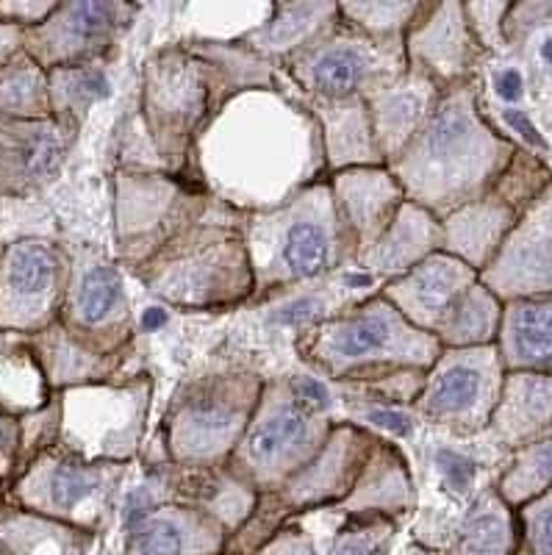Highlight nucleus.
Returning a JSON list of instances; mask_svg holds the SVG:
<instances>
[{
	"label": "nucleus",
	"mask_w": 552,
	"mask_h": 555,
	"mask_svg": "<svg viewBox=\"0 0 552 555\" xmlns=\"http://www.w3.org/2000/svg\"><path fill=\"white\" fill-rule=\"evenodd\" d=\"M189 183L236 215L272 211L328 181L322 133L297 92L251 89L231 98L203 128L183 172Z\"/></svg>",
	"instance_id": "nucleus-1"
},
{
	"label": "nucleus",
	"mask_w": 552,
	"mask_h": 555,
	"mask_svg": "<svg viewBox=\"0 0 552 555\" xmlns=\"http://www.w3.org/2000/svg\"><path fill=\"white\" fill-rule=\"evenodd\" d=\"M281 69L239 39H183L142 67V122L158 167L183 178L203 128L231 98L278 87Z\"/></svg>",
	"instance_id": "nucleus-2"
},
{
	"label": "nucleus",
	"mask_w": 552,
	"mask_h": 555,
	"mask_svg": "<svg viewBox=\"0 0 552 555\" xmlns=\"http://www.w3.org/2000/svg\"><path fill=\"white\" fill-rule=\"evenodd\" d=\"M516 147L486 122L472 81L441 92L420 133L391 158L389 172L406 201L445 220L455 208L489 195Z\"/></svg>",
	"instance_id": "nucleus-3"
},
{
	"label": "nucleus",
	"mask_w": 552,
	"mask_h": 555,
	"mask_svg": "<svg viewBox=\"0 0 552 555\" xmlns=\"http://www.w3.org/2000/svg\"><path fill=\"white\" fill-rule=\"evenodd\" d=\"M242 236L256 281L253 297H270L356 264L358 245L328 181L297 192L272 211L245 215Z\"/></svg>",
	"instance_id": "nucleus-4"
},
{
	"label": "nucleus",
	"mask_w": 552,
	"mask_h": 555,
	"mask_svg": "<svg viewBox=\"0 0 552 555\" xmlns=\"http://www.w3.org/2000/svg\"><path fill=\"white\" fill-rule=\"evenodd\" d=\"M133 275L162 304L181 311H222L256 295L242 215L217 206L156 250Z\"/></svg>",
	"instance_id": "nucleus-5"
},
{
	"label": "nucleus",
	"mask_w": 552,
	"mask_h": 555,
	"mask_svg": "<svg viewBox=\"0 0 552 555\" xmlns=\"http://www.w3.org/2000/svg\"><path fill=\"white\" fill-rule=\"evenodd\" d=\"M297 350L308 366L339 384H364L397 370L427 373L439 359L436 336L414 328L400 311L372 295L300 331Z\"/></svg>",
	"instance_id": "nucleus-6"
},
{
	"label": "nucleus",
	"mask_w": 552,
	"mask_h": 555,
	"mask_svg": "<svg viewBox=\"0 0 552 555\" xmlns=\"http://www.w3.org/2000/svg\"><path fill=\"white\" fill-rule=\"evenodd\" d=\"M261 389L264 378L251 370H228L189 380L164 416L167 464L183 469L228 467Z\"/></svg>",
	"instance_id": "nucleus-7"
},
{
	"label": "nucleus",
	"mask_w": 552,
	"mask_h": 555,
	"mask_svg": "<svg viewBox=\"0 0 552 555\" xmlns=\"http://www.w3.org/2000/svg\"><path fill=\"white\" fill-rule=\"evenodd\" d=\"M331 428V414L303 403L290 378L264 380L261 398L228 469L258 494H272L320 453Z\"/></svg>",
	"instance_id": "nucleus-8"
},
{
	"label": "nucleus",
	"mask_w": 552,
	"mask_h": 555,
	"mask_svg": "<svg viewBox=\"0 0 552 555\" xmlns=\"http://www.w3.org/2000/svg\"><path fill=\"white\" fill-rule=\"evenodd\" d=\"M59 444L87 461L131 464L142 450L151 416L153 378L108 380L56 391Z\"/></svg>",
	"instance_id": "nucleus-9"
},
{
	"label": "nucleus",
	"mask_w": 552,
	"mask_h": 555,
	"mask_svg": "<svg viewBox=\"0 0 552 555\" xmlns=\"http://www.w3.org/2000/svg\"><path fill=\"white\" fill-rule=\"evenodd\" d=\"M126 473V464L87 461L62 444H53L20 469L12 498L23 512L98 533Z\"/></svg>",
	"instance_id": "nucleus-10"
},
{
	"label": "nucleus",
	"mask_w": 552,
	"mask_h": 555,
	"mask_svg": "<svg viewBox=\"0 0 552 555\" xmlns=\"http://www.w3.org/2000/svg\"><path fill=\"white\" fill-rule=\"evenodd\" d=\"M217 206L187 178L153 170H123L114 178L117 259L137 270L189 225Z\"/></svg>",
	"instance_id": "nucleus-11"
},
{
	"label": "nucleus",
	"mask_w": 552,
	"mask_h": 555,
	"mask_svg": "<svg viewBox=\"0 0 552 555\" xmlns=\"http://www.w3.org/2000/svg\"><path fill=\"white\" fill-rule=\"evenodd\" d=\"M408 73L406 42H381L342 23L281 69L303 98H367Z\"/></svg>",
	"instance_id": "nucleus-12"
},
{
	"label": "nucleus",
	"mask_w": 552,
	"mask_h": 555,
	"mask_svg": "<svg viewBox=\"0 0 552 555\" xmlns=\"http://www.w3.org/2000/svg\"><path fill=\"white\" fill-rule=\"evenodd\" d=\"M502 380L505 366L497 345L441 350L414 403L416 420H427L452 436L480 434L500 403Z\"/></svg>",
	"instance_id": "nucleus-13"
},
{
	"label": "nucleus",
	"mask_w": 552,
	"mask_h": 555,
	"mask_svg": "<svg viewBox=\"0 0 552 555\" xmlns=\"http://www.w3.org/2000/svg\"><path fill=\"white\" fill-rule=\"evenodd\" d=\"M73 259L48 240H20L0 253V331L37 336L56 325Z\"/></svg>",
	"instance_id": "nucleus-14"
},
{
	"label": "nucleus",
	"mask_w": 552,
	"mask_h": 555,
	"mask_svg": "<svg viewBox=\"0 0 552 555\" xmlns=\"http://www.w3.org/2000/svg\"><path fill=\"white\" fill-rule=\"evenodd\" d=\"M59 325L94 353L117 356L131 350L133 317L126 281L114 261L94 250L73 259V275Z\"/></svg>",
	"instance_id": "nucleus-15"
},
{
	"label": "nucleus",
	"mask_w": 552,
	"mask_h": 555,
	"mask_svg": "<svg viewBox=\"0 0 552 555\" xmlns=\"http://www.w3.org/2000/svg\"><path fill=\"white\" fill-rule=\"evenodd\" d=\"M137 3H59L42 26L26 31L23 51L42 69L78 67L103 62L117 48L119 37L131 28Z\"/></svg>",
	"instance_id": "nucleus-16"
},
{
	"label": "nucleus",
	"mask_w": 552,
	"mask_h": 555,
	"mask_svg": "<svg viewBox=\"0 0 552 555\" xmlns=\"http://www.w3.org/2000/svg\"><path fill=\"white\" fill-rule=\"evenodd\" d=\"M477 281L502 304L552 295V183L522 211Z\"/></svg>",
	"instance_id": "nucleus-17"
},
{
	"label": "nucleus",
	"mask_w": 552,
	"mask_h": 555,
	"mask_svg": "<svg viewBox=\"0 0 552 555\" xmlns=\"http://www.w3.org/2000/svg\"><path fill=\"white\" fill-rule=\"evenodd\" d=\"M81 122L69 117L12 120L0 117V195L42 190L67 162Z\"/></svg>",
	"instance_id": "nucleus-18"
},
{
	"label": "nucleus",
	"mask_w": 552,
	"mask_h": 555,
	"mask_svg": "<svg viewBox=\"0 0 552 555\" xmlns=\"http://www.w3.org/2000/svg\"><path fill=\"white\" fill-rule=\"evenodd\" d=\"M480 51L484 48L466 23L464 3L455 0H425L420 17L406 34L408 69L431 78L441 89L472 81Z\"/></svg>",
	"instance_id": "nucleus-19"
},
{
	"label": "nucleus",
	"mask_w": 552,
	"mask_h": 555,
	"mask_svg": "<svg viewBox=\"0 0 552 555\" xmlns=\"http://www.w3.org/2000/svg\"><path fill=\"white\" fill-rule=\"evenodd\" d=\"M477 284V272L447 253H434L406 275L391 278L377 289L386 304L395 306L414 328L434 336L447 311L461 295Z\"/></svg>",
	"instance_id": "nucleus-20"
},
{
	"label": "nucleus",
	"mask_w": 552,
	"mask_h": 555,
	"mask_svg": "<svg viewBox=\"0 0 552 555\" xmlns=\"http://www.w3.org/2000/svg\"><path fill=\"white\" fill-rule=\"evenodd\" d=\"M226 528L195 505L164 503L126 528V555H226Z\"/></svg>",
	"instance_id": "nucleus-21"
},
{
	"label": "nucleus",
	"mask_w": 552,
	"mask_h": 555,
	"mask_svg": "<svg viewBox=\"0 0 552 555\" xmlns=\"http://www.w3.org/2000/svg\"><path fill=\"white\" fill-rule=\"evenodd\" d=\"M342 220L350 228L358 250L370 247L391 225L406 203L400 181L389 167H356L328 178Z\"/></svg>",
	"instance_id": "nucleus-22"
},
{
	"label": "nucleus",
	"mask_w": 552,
	"mask_h": 555,
	"mask_svg": "<svg viewBox=\"0 0 552 555\" xmlns=\"http://www.w3.org/2000/svg\"><path fill=\"white\" fill-rule=\"evenodd\" d=\"M342 26L339 3H270L261 26L236 37L256 56L283 69L292 59L314 48L317 42Z\"/></svg>",
	"instance_id": "nucleus-23"
},
{
	"label": "nucleus",
	"mask_w": 552,
	"mask_h": 555,
	"mask_svg": "<svg viewBox=\"0 0 552 555\" xmlns=\"http://www.w3.org/2000/svg\"><path fill=\"white\" fill-rule=\"evenodd\" d=\"M441 92L445 89L436 87L431 78L408 69L406 76L397 78L395 83L375 89L364 98L375 142L381 147V156L386 158V165L400 156L402 147L425 128L434 108L439 106Z\"/></svg>",
	"instance_id": "nucleus-24"
},
{
	"label": "nucleus",
	"mask_w": 552,
	"mask_h": 555,
	"mask_svg": "<svg viewBox=\"0 0 552 555\" xmlns=\"http://www.w3.org/2000/svg\"><path fill=\"white\" fill-rule=\"evenodd\" d=\"M441 250V220L425 211L416 203L406 201L391 220V225L372 242L370 247L356 253L358 270L370 272L381 284L391 278L406 275L416 264Z\"/></svg>",
	"instance_id": "nucleus-25"
},
{
	"label": "nucleus",
	"mask_w": 552,
	"mask_h": 555,
	"mask_svg": "<svg viewBox=\"0 0 552 555\" xmlns=\"http://www.w3.org/2000/svg\"><path fill=\"white\" fill-rule=\"evenodd\" d=\"M303 103L320 126L328 178L342 170H356V167H386L364 98H342V101L303 98Z\"/></svg>",
	"instance_id": "nucleus-26"
},
{
	"label": "nucleus",
	"mask_w": 552,
	"mask_h": 555,
	"mask_svg": "<svg viewBox=\"0 0 552 555\" xmlns=\"http://www.w3.org/2000/svg\"><path fill=\"white\" fill-rule=\"evenodd\" d=\"M519 215L505 201L489 192L480 201L455 208L441 220V253L464 261L480 275L502 247Z\"/></svg>",
	"instance_id": "nucleus-27"
},
{
	"label": "nucleus",
	"mask_w": 552,
	"mask_h": 555,
	"mask_svg": "<svg viewBox=\"0 0 552 555\" xmlns=\"http://www.w3.org/2000/svg\"><path fill=\"white\" fill-rule=\"evenodd\" d=\"M491 436L511 450L536 442L552 430V375L505 373L502 395L489 423Z\"/></svg>",
	"instance_id": "nucleus-28"
},
{
	"label": "nucleus",
	"mask_w": 552,
	"mask_h": 555,
	"mask_svg": "<svg viewBox=\"0 0 552 555\" xmlns=\"http://www.w3.org/2000/svg\"><path fill=\"white\" fill-rule=\"evenodd\" d=\"M416 503L414 475L408 461L402 459L400 450L391 442L381 439L375 453L364 464L358 475L352 492L336 512L342 514H377V517H389L400 522Z\"/></svg>",
	"instance_id": "nucleus-29"
},
{
	"label": "nucleus",
	"mask_w": 552,
	"mask_h": 555,
	"mask_svg": "<svg viewBox=\"0 0 552 555\" xmlns=\"http://www.w3.org/2000/svg\"><path fill=\"white\" fill-rule=\"evenodd\" d=\"M172 503L195 505L226 528L228 539L242 530L258 505V492L228 467L183 469L170 464Z\"/></svg>",
	"instance_id": "nucleus-30"
},
{
	"label": "nucleus",
	"mask_w": 552,
	"mask_h": 555,
	"mask_svg": "<svg viewBox=\"0 0 552 555\" xmlns=\"http://www.w3.org/2000/svg\"><path fill=\"white\" fill-rule=\"evenodd\" d=\"M497 350L505 373L552 375V295L502 304Z\"/></svg>",
	"instance_id": "nucleus-31"
},
{
	"label": "nucleus",
	"mask_w": 552,
	"mask_h": 555,
	"mask_svg": "<svg viewBox=\"0 0 552 555\" xmlns=\"http://www.w3.org/2000/svg\"><path fill=\"white\" fill-rule=\"evenodd\" d=\"M34 350L39 356L48 384H51L53 395L73 386H89V384H108L114 375L119 373V366L126 361L128 353L117 356H101L76 341L62 325H51L42 334L31 336Z\"/></svg>",
	"instance_id": "nucleus-32"
},
{
	"label": "nucleus",
	"mask_w": 552,
	"mask_h": 555,
	"mask_svg": "<svg viewBox=\"0 0 552 555\" xmlns=\"http://www.w3.org/2000/svg\"><path fill=\"white\" fill-rule=\"evenodd\" d=\"M53 400L31 336L0 331V414L23 420Z\"/></svg>",
	"instance_id": "nucleus-33"
},
{
	"label": "nucleus",
	"mask_w": 552,
	"mask_h": 555,
	"mask_svg": "<svg viewBox=\"0 0 552 555\" xmlns=\"http://www.w3.org/2000/svg\"><path fill=\"white\" fill-rule=\"evenodd\" d=\"M516 512L497 494V489H484L461 517L445 555H516Z\"/></svg>",
	"instance_id": "nucleus-34"
},
{
	"label": "nucleus",
	"mask_w": 552,
	"mask_h": 555,
	"mask_svg": "<svg viewBox=\"0 0 552 555\" xmlns=\"http://www.w3.org/2000/svg\"><path fill=\"white\" fill-rule=\"evenodd\" d=\"M94 533L23 508L0 512V550L7 555H87Z\"/></svg>",
	"instance_id": "nucleus-35"
},
{
	"label": "nucleus",
	"mask_w": 552,
	"mask_h": 555,
	"mask_svg": "<svg viewBox=\"0 0 552 555\" xmlns=\"http://www.w3.org/2000/svg\"><path fill=\"white\" fill-rule=\"evenodd\" d=\"M502 322V300L480 281L472 284L455 300L436 331L441 350H470V347L497 345Z\"/></svg>",
	"instance_id": "nucleus-36"
},
{
	"label": "nucleus",
	"mask_w": 552,
	"mask_h": 555,
	"mask_svg": "<svg viewBox=\"0 0 552 555\" xmlns=\"http://www.w3.org/2000/svg\"><path fill=\"white\" fill-rule=\"evenodd\" d=\"M0 117L12 120H48L53 117L48 69L26 51L0 67Z\"/></svg>",
	"instance_id": "nucleus-37"
},
{
	"label": "nucleus",
	"mask_w": 552,
	"mask_h": 555,
	"mask_svg": "<svg viewBox=\"0 0 552 555\" xmlns=\"http://www.w3.org/2000/svg\"><path fill=\"white\" fill-rule=\"evenodd\" d=\"M48 87H51L53 117H69L78 122L94 103L112 95V83H108L103 62L51 69Z\"/></svg>",
	"instance_id": "nucleus-38"
},
{
	"label": "nucleus",
	"mask_w": 552,
	"mask_h": 555,
	"mask_svg": "<svg viewBox=\"0 0 552 555\" xmlns=\"http://www.w3.org/2000/svg\"><path fill=\"white\" fill-rule=\"evenodd\" d=\"M552 489V430L536 442L525 444L516 450L511 467L502 473L500 483H497V494H500L511 508L530 503L539 494Z\"/></svg>",
	"instance_id": "nucleus-39"
},
{
	"label": "nucleus",
	"mask_w": 552,
	"mask_h": 555,
	"mask_svg": "<svg viewBox=\"0 0 552 555\" xmlns=\"http://www.w3.org/2000/svg\"><path fill=\"white\" fill-rule=\"evenodd\" d=\"M422 7L425 0H370V3L347 0L339 3V17L345 26L364 37L381 42H406L408 28L414 26Z\"/></svg>",
	"instance_id": "nucleus-40"
},
{
	"label": "nucleus",
	"mask_w": 552,
	"mask_h": 555,
	"mask_svg": "<svg viewBox=\"0 0 552 555\" xmlns=\"http://www.w3.org/2000/svg\"><path fill=\"white\" fill-rule=\"evenodd\" d=\"M336 512V508H333ZM339 514L325 555H389L400 522L377 514Z\"/></svg>",
	"instance_id": "nucleus-41"
},
{
	"label": "nucleus",
	"mask_w": 552,
	"mask_h": 555,
	"mask_svg": "<svg viewBox=\"0 0 552 555\" xmlns=\"http://www.w3.org/2000/svg\"><path fill=\"white\" fill-rule=\"evenodd\" d=\"M431 467H434L436 480L445 492H450L452 498H470L477 489V475H480V461L472 453H466L464 448H455V444H436L434 453H431Z\"/></svg>",
	"instance_id": "nucleus-42"
},
{
	"label": "nucleus",
	"mask_w": 552,
	"mask_h": 555,
	"mask_svg": "<svg viewBox=\"0 0 552 555\" xmlns=\"http://www.w3.org/2000/svg\"><path fill=\"white\" fill-rule=\"evenodd\" d=\"M422 370H397V373L383 375V378L364 380V384H342L345 389L358 391V398L370 400L375 405H395V409H414L416 398L425 386Z\"/></svg>",
	"instance_id": "nucleus-43"
},
{
	"label": "nucleus",
	"mask_w": 552,
	"mask_h": 555,
	"mask_svg": "<svg viewBox=\"0 0 552 555\" xmlns=\"http://www.w3.org/2000/svg\"><path fill=\"white\" fill-rule=\"evenodd\" d=\"M516 555H552V489L516 508Z\"/></svg>",
	"instance_id": "nucleus-44"
},
{
	"label": "nucleus",
	"mask_w": 552,
	"mask_h": 555,
	"mask_svg": "<svg viewBox=\"0 0 552 555\" xmlns=\"http://www.w3.org/2000/svg\"><path fill=\"white\" fill-rule=\"evenodd\" d=\"M347 423L358 425V428H375L383 434L397 436V439H411L416 430V414L414 409H395V405H358L352 411V420Z\"/></svg>",
	"instance_id": "nucleus-45"
},
{
	"label": "nucleus",
	"mask_w": 552,
	"mask_h": 555,
	"mask_svg": "<svg viewBox=\"0 0 552 555\" xmlns=\"http://www.w3.org/2000/svg\"><path fill=\"white\" fill-rule=\"evenodd\" d=\"M509 7L511 3H464L466 23H470L480 48H489V51H502L505 48L502 26H505Z\"/></svg>",
	"instance_id": "nucleus-46"
},
{
	"label": "nucleus",
	"mask_w": 552,
	"mask_h": 555,
	"mask_svg": "<svg viewBox=\"0 0 552 555\" xmlns=\"http://www.w3.org/2000/svg\"><path fill=\"white\" fill-rule=\"evenodd\" d=\"M253 555H325V547L317 544V539L303 528L300 519L292 517Z\"/></svg>",
	"instance_id": "nucleus-47"
},
{
	"label": "nucleus",
	"mask_w": 552,
	"mask_h": 555,
	"mask_svg": "<svg viewBox=\"0 0 552 555\" xmlns=\"http://www.w3.org/2000/svg\"><path fill=\"white\" fill-rule=\"evenodd\" d=\"M59 3L53 0H17V3H0V23L17 26L23 31L42 26L44 20L56 12Z\"/></svg>",
	"instance_id": "nucleus-48"
},
{
	"label": "nucleus",
	"mask_w": 552,
	"mask_h": 555,
	"mask_svg": "<svg viewBox=\"0 0 552 555\" xmlns=\"http://www.w3.org/2000/svg\"><path fill=\"white\" fill-rule=\"evenodd\" d=\"M20 459V420L0 414V478L17 469Z\"/></svg>",
	"instance_id": "nucleus-49"
},
{
	"label": "nucleus",
	"mask_w": 552,
	"mask_h": 555,
	"mask_svg": "<svg viewBox=\"0 0 552 555\" xmlns=\"http://www.w3.org/2000/svg\"><path fill=\"white\" fill-rule=\"evenodd\" d=\"M500 117H502V122H505V128H509V131H514L516 137H519L527 147H536V151H541V153L550 151L544 133H541L539 128H536V122L530 120V117H527V114L522 112V108H511V106L502 108Z\"/></svg>",
	"instance_id": "nucleus-50"
},
{
	"label": "nucleus",
	"mask_w": 552,
	"mask_h": 555,
	"mask_svg": "<svg viewBox=\"0 0 552 555\" xmlns=\"http://www.w3.org/2000/svg\"><path fill=\"white\" fill-rule=\"evenodd\" d=\"M290 386L303 403L331 414V391H328V386L320 378H314V375H295V378H290Z\"/></svg>",
	"instance_id": "nucleus-51"
},
{
	"label": "nucleus",
	"mask_w": 552,
	"mask_h": 555,
	"mask_svg": "<svg viewBox=\"0 0 552 555\" xmlns=\"http://www.w3.org/2000/svg\"><path fill=\"white\" fill-rule=\"evenodd\" d=\"M491 89H495V95L500 98L502 103H516L525 95V76H522V69L514 67V64L495 69Z\"/></svg>",
	"instance_id": "nucleus-52"
},
{
	"label": "nucleus",
	"mask_w": 552,
	"mask_h": 555,
	"mask_svg": "<svg viewBox=\"0 0 552 555\" xmlns=\"http://www.w3.org/2000/svg\"><path fill=\"white\" fill-rule=\"evenodd\" d=\"M23 44H26V31L23 28L0 23V67L12 62L17 53H23Z\"/></svg>",
	"instance_id": "nucleus-53"
},
{
	"label": "nucleus",
	"mask_w": 552,
	"mask_h": 555,
	"mask_svg": "<svg viewBox=\"0 0 552 555\" xmlns=\"http://www.w3.org/2000/svg\"><path fill=\"white\" fill-rule=\"evenodd\" d=\"M167 322V311L158 309V306H151V309H145V314H142V331H158Z\"/></svg>",
	"instance_id": "nucleus-54"
},
{
	"label": "nucleus",
	"mask_w": 552,
	"mask_h": 555,
	"mask_svg": "<svg viewBox=\"0 0 552 555\" xmlns=\"http://www.w3.org/2000/svg\"><path fill=\"white\" fill-rule=\"evenodd\" d=\"M539 56H541V62L547 64V67H552V37H547L544 42L539 44Z\"/></svg>",
	"instance_id": "nucleus-55"
},
{
	"label": "nucleus",
	"mask_w": 552,
	"mask_h": 555,
	"mask_svg": "<svg viewBox=\"0 0 552 555\" xmlns=\"http://www.w3.org/2000/svg\"><path fill=\"white\" fill-rule=\"evenodd\" d=\"M408 555H439V553L431 547H425V544H414V547L408 550Z\"/></svg>",
	"instance_id": "nucleus-56"
},
{
	"label": "nucleus",
	"mask_w": 552,
	"mask_h": 555,
	"mask_svg": "<svg viewBox=\"0 0 552 555\" xmlns=\"http://www.w3.org/2000/svg\"><path fill=\"white\" fill-rule=\"evenodd\" d=\"M0 555H7V553H3V550H0Z\"/></svg>",
	"instance_id": "nucleus-57"
},
{
	"label": "nucleus",
	"mask_w": 552,
	"mask_h": 555,
	"mask_svg": "<svg viewBox=\"0 0 552 555\" xmlns=\"http://www.w3.org/2000/svg\"><path fill=\"white\" fill-rule=\"evenodd\" d=\"M226 555H228V553H226Z\"/></svg>",
	"instance_id": "nucleus-58"
}]
</instances>
